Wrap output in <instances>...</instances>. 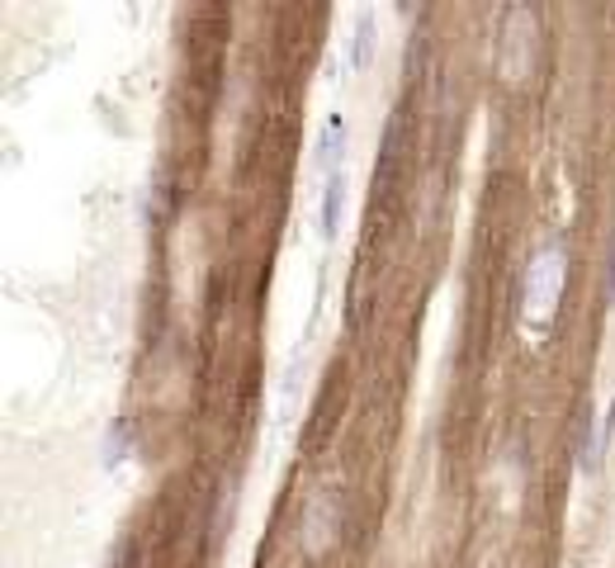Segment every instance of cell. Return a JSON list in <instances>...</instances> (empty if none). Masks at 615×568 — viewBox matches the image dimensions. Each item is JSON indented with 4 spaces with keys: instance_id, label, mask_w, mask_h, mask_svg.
Listing matches in <instances>:
<instances>
[{
    "instance_id": "obj_5",
    "label": "cell",
    "mask_w": 615,
    "mask_h": 568,
    "mask_svg": "<svg viewBox=\"0 0 615 568\" xmlns=\"http://www.w3.org/2000/svg\"><path fill=\"white\" fill-rule=\"evenodd\" d=\"M341 205H346V175L332 171V175H327V185H322V227H327V233L336 227Z\"/></svg>"
},
{
    "instance_id": "obj_3",
    "label": "cell",
    "mask_w": 615,
    "mask_h": 568,
    "mask_svg": "<svg viewBox=\"0 0 615 568\" xmlns=\"http://www.w3.org/2000/svg\"><path fill=\"white\" fill-rule=\"evenodd\" d=\"M336 531H341V493L336 489L308 493V503H304V545H308V554H322L336 540Z\"/></svg>"
},
{
    "instance_id": "obj_8",
    "label": "cell",
    "mask_w": 615,
    "mask_h": 568,
    "mask_svg": "<svg viewBox=\"0 0 615 568\" xmlns=\"http://www.w3.org/2000/svg\"><path fill=\"white\" fill-rule=\"evenodd\" d=\"M611 270H606V294H611V299H615V247H611V261H606Z\"/></svg>"
},
{
    "instance_id": "obj_1",
    "label": "cell",
    "mask_w": 615,
    "mask_h": 568,
    "mask_svg": "<svg viewBox=\"0 0 615 568\" xmlns=\"http://www.w3.org/2000/svg\"><path fill=\"white\" fill-rule=\"evenodd\" d=\"M558 284H564V242H550V247H540L526 266L521 299L530 313H550V304L558 299Z\"/></svg>"
},
{
    "instance_id": "obj_4",
    "label": "cell",
    "mask_w": 615,
    "mask_h": 568,
    "mask_svg": "<svg viewBox=\"0 0 615 568\" xmlns=\"http://www.w3.org/2000/svg\"><path fill=\"white\" fill-rule=\"evenodd\" d=\"M346 114H332L327 119V128H322V138H318V161L327 166V175L336 171V157H341V143H346Z\"/></svg>"
},
{
    "instance_id": "obj_2",
    "label": "cell",
    "mask_w": 615,
    "mask_h": 568,
    "mask_svg": "<svg viewBox=\"0 0 615 568\" xmlns=\"http://www.w3.org/2000/svg\"><path fill=\"white\" fill-rule=\"evenodd\" d=\"M497 58H502V66H507V76H526L530 58H536V10L512 5L507 15H502Z\"/></svg>"
},
{
    "instance_id": "obj_7",
    "label": "cell",
    "mask_w": 615,
    "mask_h": 568,
    "mask_svg": "<svg viewBox=\"0 0 615 568\" xmlns=\"http://www.w3.org/2000/svg\"><path fill=\"white\" fill-rule=\"evenodd\" d=\"M611 436H615V398H611V408H606V412H596V445H592V459H587V469H596V465H601V455H606Z\"/></svg>"
},
{
    "instance_id": "obj_6",
    "label": "cell",
    "mask_w": 615,
    "mask_h": 568,
    "mask_svg": "<svg viewBox=\"0 0 615 568\" xmlns=\"http://www.w3.org/2000/svg\"><path fill=\"white\" fill-rule=\"evenodd\" d=\"M369 48H374V15L369 10H360V20H355V44H350V66H360L369 58Z\"/></svg>"
}]
</instances>
